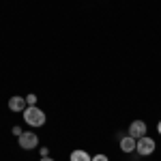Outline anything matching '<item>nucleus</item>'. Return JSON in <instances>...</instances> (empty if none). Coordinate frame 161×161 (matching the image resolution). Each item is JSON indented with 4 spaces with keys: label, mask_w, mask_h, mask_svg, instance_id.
I'll use <instances>...</instances> for the list:
<instances>
[{
    "label": "nucleus",
    "mask_w": 161,
    "mask_h": 161,
    "mask_svg": "<svg viewBox=\"0 0 161 161\" xmlns=\"http://www.w3.org/2000/svg\"><path fill=\"white\" fill-rule=\"evenodd\" d=\"M26 103L28 105H37V95H28L26 97Z\"/></svg>",
    "instance_id": "6e6552de"
},
{
    "label": "nucleus",
    "mask_w": 161,
    "mask_h": 161,
    "mask_svg": "<svg viewBox=\"0 0 161 161\" xmlns=\"http://www.w3.org/2000/svg\"><path fill=\"white\" fill-rule=\"evenodd\" d=\"M92 161H110V159H108V155L99 153V155H95V157H92Z\"/></svg>",
    "instance_id": "1a4fd4ad"
},
{
    "label": "nucleus",
    "mask_w": 161,
    "mask_h": 161,
    "mask_svg": "<svg viewBox=\"0 0 161 161\" xmlns=\"http://www.w3.org/2000/svg\"><path fill=\"white\" fill-rule=\"evenodd\" d=\"M129 136L140 140V137L146 136V123L144 120H133V123L129 125Z\"/></svg>",
    "instance_id": "20e7f679"
},
{
    "label": "nucleus",
    "mask_w": 161,
    "mask_h": 161,
    "mask_svg": "<svg viewBox=\"0 0 161 161\" xmlns=\"http://www.w3.org/2000/svg\"><path fill=\"white\" fill-rule=\"evenodd\" d=\"M26 108H28V103H26L24 97L15 95V97H11V99H9V110H11V112H24Z\"/></svg>",
    "instance_id": "39448f33"
},
{
    "label": "nucleus",
    "mask_w": 161,
    "mask_h": 161,
    "mask_svg": "<svg viewBox=\"0 0 161 161\" xmlns=\"http://www.w3.org/2000/svg\"><path fill=\"white\" fill-rule=\"evenodd\" d=\"M157 131H159V136H161V120H159V125H157Z\"/></svg>",
    "instance_id": "ddd939ff"
},
{
    "label": "nucleus",
    "mask_w": 161,
    "mask_h": 161,
    "mask_svg": "<svg viewBox=\"0 0 161 161\" xmlns=\"http://www.w3.org/2000/svg\"><path fill=\"white\" fill-rule=\"evenodd\" d=\"M17 142H19V146L24 150H32V148L39 146V137H37V133H32V131H24L22 136L17 137Z\"/></svg>",
    "instance_id": "7ed1b4c3"
},
{
    "label": "nucleus",
    "mask_w": 161,
    "mask_h": 161,
    "mask_svg": "<svg viewBox=\"0 0 161 161\" xmlns=\"http://www.w3.org/2000/svg\"><path fill=\"white\" fill-rule=\"evenodd\" d=\"M69 161H92V157L88 155L86 150H73L71 157H69Z\"/></svg>",
    "instance_id": "0eeeda50"
},
{
    "label": "nucleus",
    "mask_w": 161,
    "mask_h": 161,
    "mask_svg": "<svg viewBox=\"0 0 161 161\" xmlns=\"http://www.w3.org/2000/svg\"><path fill=\"white\" fill-rule=\"evenodd\" d=\"M39 161H54V159H52V157H41Z\"/></svg>",
    "instance_id": "f8f14e48"
},
{
    "label": "nucleus",
    "mask_w": 161,
    "mask_h": 161,
    "mask_svg": "<svg viewBox=\"0 0 161 161\" xmlns=\"http://www.w3.org/2000/svg\"><path fill=\"white\" fill-rule=\"evenodd\" d=\"M155 140L153 137H148V136H144V137H140L137 140V146H136V150L142 155V157H148V155H153L155 153Z\"/></svg>",
    "instance_id": "f03ea898"
},
{
    "label": "nucleus",
    "mask_w": 161,
    "mask_h": 161,
    "mask_svg": "<svg viewBox=\"0 0 161 161\" xmlns=\"http://www.w3.org/2000/svg\"><path fill=\"white\" fill-rule=\"evenodd\" d=\"M13 133H15V136L19 137V136H22V133H24V131H22V127H13Z\"/></svg>",
    "instance_id": "9b49d317"
},
{
    "label": "nucleus",
    "mask_w": 161,
    "mask_h": 161,
    "mask_svg": "<svg viewBox=\"0 0 161 161\" xmlns=\"http://www.w3.org/2000/svg\"><path fill=\"white\" fill-rule=\"evenodd\" d=\"M39 153H41V157H50V148H45V146L39 150Z\"/></svg>",
    "instance_id": "9d476101"
},
{
    "label": "nucleus",
    "mask_w": 161,
    "mask_h": 161,
    "mask_svg": "<svg viewBox=\"0 0 161 161\" xmlns=\"http://www.w3.org/2000/svg\"><path fill=\"white\" fill-rule=\"evenodd\" d=\"M24 120L30 127H43L45 125V112L37 105H28L24 110Z\"/></svg>",
    "instance_id": "f257e3e1"
},
{
    "label": "nucleus",
    "mask_w": 161,
    "mask_h": 161,
    "mask_svg": "<svg viewBox=\"0 0 161 161\" xmlns=\"http://www.w3.org/2000/svg\"><path fill=\"white\" fill-rule=\"evenodd\" d=\"M136 146H137V140H136V137H131V136L120 137V150H123V153H133Z\"/></svg>",
    "instance_id": "423d86ee"
}]
</instances>
